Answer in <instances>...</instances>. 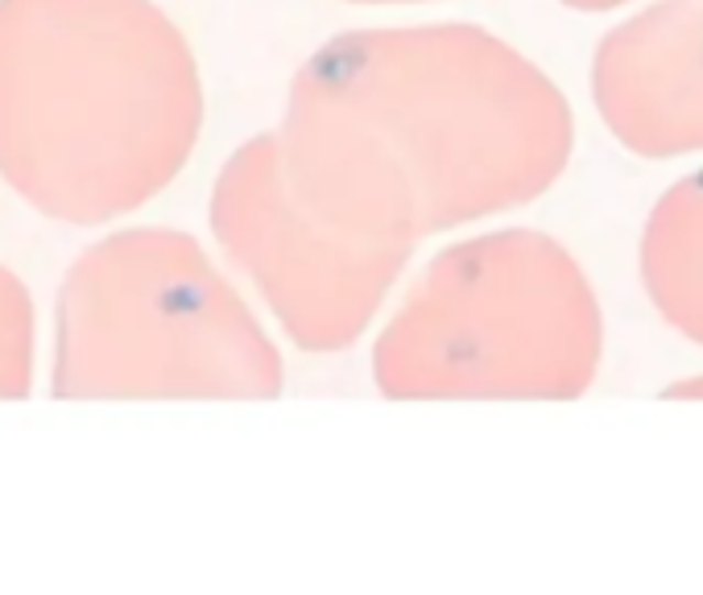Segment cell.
Instances as JSON below:
<instances>
[{
  "mask_svg": "<svg viewBox=\"0 0 703 595\" xmlns=\"http://www.w3.org/2000/svg\"><path fill=\"white\" fill-rule=\"evenodd\" d=\"M641 286L658 315L703 348V170L653 203L641 232Z\"/></svg>",
  "mask_w": 703,
  "mask_h": 595,
  "instance_id": "obj_2",
  "label": "cell"
},
{
  "mask_svg": "<svg viewBox=\"0 0 703 595\" xmlns=\"http://www.w3.org/2000/svg\"><path fill=\"white\" fill-rule=\"evenodd\" d=\"M567 4H580V9H613V4H625V0H567Z\"/></svg>",
  "mask_w": 703,
  "mask_h": 595,
  "instance_id": "obj_4",
  "label": "cell"
},
{
  "mask_svg": "<svg viewBox=\"0 0 703 595\" xmlns=\"http://www.w3.org/2000/svg\"><path fill=\"white\" fill-rule=\"evenodd\" d=\"M596 103L634 154H703V0H653L604 37Z\"/></svg>",
  "mask_w": 703,
  "mask_h": 595,
  "instance_id": "obj_1",
  "label": "cell"
},
{
  "mask_svg": "<svg viewBox=\"0 0 703 595\" xmlns=\"http://www.w3.org/2000/svg\"><path fill=\"white\" fill-rule=\"evenodd\" d=\"M667 397H674V401H703V373L691 376V381H679V385H670Z\"/></svg>",
  "mask_w": 703,
  "mask_h": 595,
  "instance_id": "obj_3",
  "label": "cell"
}]
</instances>
